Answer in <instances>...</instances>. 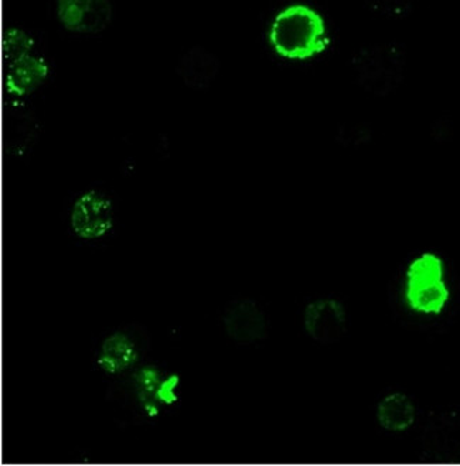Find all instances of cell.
<instances>
[{
  "instance_id": "cell-1",
  "label": "cell",
  "mask_w": 460,
  "mask_h": 466,
  "mask_svg": "<svg viewBox=\"0 0 460 466\" xmlns=\"http://www.w3.org/2000/svg\"><path fill=\"white\" fill-rule=\"evenodd\" d=\"M114 381L106 397L116 402L134 424H155L179 406L180 376L160 364L145 361Z\"/></svg>"
},
{
  "instance_id": "cell-2",
  "label": "cell",
  "mask_w": 460,
  "mask_h": 466,
  "mask_svg": "<svg viewBox=\"0 0 460 466\" xmlns=\"http://www.w3.org/2000/svg\"><path fill=\"white\" fill-rule=\"evenodd\" d=\"M269 43L282 58L306 61L326 52L330 46L326 20L314 7L294 4L274 17Z\"/></svg>"
},
{
  "instance_id": "cell-3",
  "label": "cell",
  "mask_w": 460,
  "mask_h": 466,
  "mask_svg": "<svg viewBox=\"0 0 460 466\" xmlns=\"http://www.w3.org/2000/svg\"><path fill=\"white\" fill-rule=\"evenodd\" d=\"M353 73L360 88L375 96L398 90L406 67L405 48L400 43L363 46L352 58Z\"/></svg>"
},
{
  "instance_id": "cell-4",
  "label": "cell",
  "mask_w": 460,
  "mask_h": 466,
  "mask_svg": "<svg viewBox=\"0 0 460 466\" xmlns=\"http://www.w3.org/2000/svg\"><path fill=\"white\" fill-rule=\"evenodd\" d=\"M151 336L138 323L122 325L106 333L93 355V368L106 379L118 380L146 361Z\"/></svg>"
},
{
  "instance_id": "cell-5",
  "label": "cell",
  "mask_w": 460,
  "mask_h": 466,
  "mask_svg": "<svg viewBox=\"0 0 460 466\" xmlns=\"http://www.w3.org/2000/svg\"><path fill=\"white\" fill-rule=\"evenodd\" d=\"M444 261L434 253L414 259L406 269L405 300L422 315H441L451 299L444 279Z\"/></svg>"
},
{
  "instance_id": "cell-6",
  "label": "cell",
  "mask_w": 460,
  "mask_h": 466,
  "mask_svg": "<svg viewBox=\"0 0 460 466\" xmlns=\"http://www.w3.org/2000/svg\"><path fill=\"white\" fill-rule=\"evenodd\" d=\"M71 234L85 243L104 240L115 227L114 201L98 188H88L74 200L68 216Z\"/></svg>"
},
{
  "instance_id": "cell-7",
  "label": "cell",
  "mask_w": 460,
  "mask_h": 466,
  "mask_svg": "<svg viewBox=\"0 0 460 466\" xmlns=\"http://www.w3.org/2000/svg\"><path fill=\"white\" fill-rule=\"evenodd\" d=\"M221 325L231 342L238 346H256L269 338L268 315L253 298L228 300L221 310Z\"/></svg>"
},
{
  "instance_id": "cell-8",
  "label": "cell",
  "mask_w": 460,
  "mask_h": 466,
  "mask_svg": "<svg viewBox=\"0 0 460 466\" xmlns=\"http://www.w3.org/2000/svg\"><path fill=\"white\" fill-rule=\"evenodd\" d=\"M421 461L460 465V417L455 412L432 415L421 438Z\"/></svg>"
},
{
  "instance_id": "cell-9",
  "label": "cell",
  "mask_w": 460,
  "mask_h": 466,
  "mask_svg": "<svg viewBox=\"0 0 460 466\" xmlns=\"http://www.w3.org/2000/svg\"><path fill=\"white\" fill-rule=\"evenodd\" d=\"M349 328L347 312L335 298L310 300L304 310V330L317 345L330 346L340 342Z\"/></svg>"
},
{
  "instance_id": "cell-10",
  "label": "cell",
  "mask_w": 460,
  "mask_h": 466,
  "mask_svg": "<svg viewBox=\"0 0 460 466\" xmlns=\"http://www.w3.org/2000/svg\"><path fill=\"white\" fill-rule=\"evenodd\" d=\"M61 26L77 35H98L111 25L109 0H55Z\"/></svg>"
},
{
  "instance_id": "cell-11",
  "label": "cell",
  "mask_w": 460,
  "mask_h": 466,
  "mask_svg": "<svg viewBox=\"0 0 460 466\" xmlns=\"http://www.w3.org/2000/svg\"><path fill=\"white\" fill-rule=\"evenodd\" d=\"M50 76L45 58L33 53L5 66V90L16 98L35 93Z\"/></svg>"
},
{
  "instance_id": "cell-12",
  "label": "cell",
  "mask_w": 460,
  "mask_h": 466,
  "mask_svg": "<svg viewBox=\"0 0 460 466\" xmlns=\"http://www.w3.org/2000/svg\"><path fill=\"white\" fill-rule=\"evenodd\" d=\"M220 67L217 56L202 46H195L177 61L176 73L190 90L207 91L217 78Z\"/></svg>"
},
{
  "instance_id": "cell-13",
  "label": "cell",
  "mask_w": 460,
  "mask_h": 466,
  "mask_svg": "<svg viewBox=\"0 0 460 466\" xmlns=\"http://www.w3.org/2000/svg\"><path fill=\"white\" fill-rule=\"evenodd\" d=\"M414 402L403 393L384 397L377 407V421L385 431L404 432L415 424Z\"/></svg>"
},
{
  "instance_id": "cell-14",
  "label": "cell",
  "mask_w": 460,
  "mask_h": 466,
  "mask_svg": "<svg viewBox=\"0 0 460 466\" xmlns=\"http://www.w3.org/2000/svg\"><path fill=\"white\" fill-rule=\"evenodd\" d=\"M35 39L26 30L19 27H10L4 35L2 40V56H4V65L7 66L25 56L33 52Z\"/></svg>"
},
{
  "instance_id": "cell-15",
  "label": "cell",
  "mask_w": 460,
  "mask_h": 466,
  "mask_svg": "<svg viewBox=\"0 0 460 466\" xmlns=\"http://www.w3.org/2000/svg\"><path fill=\"white\" fill-rule=\"evenodd\" d=\"M365 6L375 16L401 19L414 9L416 0H363Z\"/></svg>"
}]
</instances>
